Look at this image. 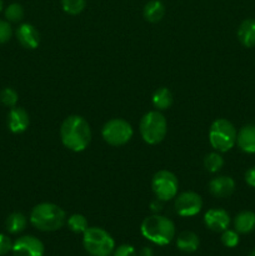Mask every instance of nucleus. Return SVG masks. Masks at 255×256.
Returning <instances> with one entry per match:
<instances>
[{
	"mask_svg": "<svg viewBox=\"0 0 255 256\" xmlns=\"http://www.w3.org/2000/svg\"><path fill=\"white\" fill-rule=\"evenodd\" d=\"M60 139L62 145L72 152H82L92 142L89 122L80 115H70L60 126Z\"/></svg>",
	"mask_w": 255,
	"mask_h": 256,
	"instance_id": "nucleus-1",
	"label": "nucleus"
},
{
	"mask_svg": "<svg viewBox=\"0 0 255 256\" xmlns=\"http://www.w3.org/2000/svg\"><path fill=\"white\" fill-rule=\"evenodd\" d=\"M30 222L40 232H56L66 222V214L62 208L52 202H42L32 208Z\"/></svg>",
	"mask_w": 255,
	"mask_h": 256,
	"instance_id": "nucleus-2",
	"label": "nucleus"
},
{
	"mask_svg": "<svg viewBox=\"0 0 255 256\" xmlns=\"http://www.w3.org/2000/svg\"><path fill=\"white\" fill-rule=\"evenodd\" d=\"M140 232L145 239L160 246H164L174 240L175 225L169 218L154 214L142 220Z\"/></svg>",
	"mask_w": 255,
	"mask_h": 256,
	"instance_id": "nucleus-3",
	"label": "nucleus"
},
{
	"mask_svg": "<svg viewBox=\"0 0 255 256\" xmlns=\"http://www.w3.org/2000/svg\"><path fill=\"white\" fill-rule=\"evenodd\" d=\"M140 135L149 145H156L164 140L168 132V122L159 110L148 112L140 120Z\"/></svg>",
	"mask_w": 255,
	"mask_h": 256,
	"instance_id": "nucleus-4",
	"label": "nucleus"
},
{
	"mask_svg": "<svg viewBox=\"0 0 255 256\" xmlns=\"http://www.w3.org/2000/svg\"><path fill=\"white\" fill-rule=\"evenodd\" d=\"M82 245L92 256H110L115 249L112 235L102 228H88L82 234Z\"/></svg>",
	"mask_w": 255,
	"mask_h": 256,
	"instance_id": "nucleus-5",
	"label": "nucleus"
},
{
	"mask_svg": "<svg viewBox=\"0 0 255 256\" xmlns=\"http://www.w3.org/2000/svg\"><path fill=\"white\" fill-rule=\"evenodd\" d=\"M238 132L232 122L226 119H216L209 130L210 145L220 152H229L236 144Z\"/></svg>",
	"mask_w": 255,
	"mask_h": 256,
	"instance_id": "nucleus-6",
	"label": "nucleus"
},
{
	"mask_svg": "<svg viewBox=\"0 0 255 256\" xmlns=\"http://www.w3.org/2000/svg\"><path fill=\"white\" fill-rule=\"evenodd\" d=\"M134 130L126 120L115 118L105 122L102 129V139L112 146H122L130 142Z\"/></svg>",
	"mask_w": 255,
	"mask_h": 256,
	"instance_id": "nucleus-7",
	"label": "nucleus"
},
{
	"mask_svg": "<svg viewBox=\"0 0 255 256\" xmlns=\"http://www.w3.org/2000/svg\"><path fill=\"white\" fill-rule=\"evenodd\" d=\"M152 188L156 199L162 202H169L175 199L179 189V182L175 174L168 170H160L155 172L152 180Z\"/></svg>",
	"mask_w": 255,
	"mask_h": 256,
	"instance_id": "nucleus-8",
	"label": "nucleus"
},
{
	"mask_svg": "<svg viewBox=\"0 0 255 256\" xmlns=\"http://www.w3.org/2000/svg\"><path fill=\"white\" fill-rule=\"evenodd\" d=\"M175 212L182 218H190L199 214L202 208V199L194 192H185L175 196Z\"/></svg>",
	"mask_w": 255,
	"mask_h": 256,
	"instance_id": "nucleus-9",
	"label": "nucleus"
},
{
	"mask_svg": "<svg viewBox=\"0 0 255 256\" xmlns=\"http://www.w3.org/2000/svg\"><path fill=\"white\" fill-rule=\"evenodd\" d=\"M14 256H42L45 248L42 240L32 235H24L18 238L12 244Z\"/></svg>",
	"mask_w": 255,
	"mask_h": 256,
	"instance_id": "nucleus-10",
	"label": "nucleus"
},
{
	"mask_svg": "<svg viewBox=\"0 0 255 256\" xmlns=\"http://www.w3.org/2000/svg\"><path fill=\"white\" fill-rule=\"evenodd\" d=\"M204 222L206 228L212 232H222L226 230L230 225V215L224 209H210L205 212Z\"/></svg>",
	"mask_w": 255,
	"mask_h": 256,
	"instance_id": "nucleus-11",
	"label": "nucleus"
},
{
	"mask_svg": "<svg viewBox=\"0 0 255 256\" xmlns=\"http://www.w3.org/2000/svg\"><path fill=\"white\" fill-rule=\"evenodd\" d=\"M15 35H16L18 42L25 49H35L40 42L39 32L34 25L29 24V22L20 24L15 32Z\"/></svg>",
	"mask_w": 255,
	"mask_h": 256,
	"instance_id": "nucleus-12",
	"label": "nucleus"
},
{
	"mask_svg": "<svg viewBox=\"0 0 255 256\" xmlns=\"http://www.w3.org/2000/svg\"><path fill=\"white\" fill-rule=\"evenodd\" d=\"M30 124L29 114L22 108L14 106L8 114V128L14 134H20L28 129Z\"/></svg>",
	"mask_w": 255,
	"mask_h": 256,
	"instance_id": "nucleus-13",
	"label": "nucleus"
},
{
	"mask_svg": "<svg viewBox=\"0 0 255 256\" xmlns=\"http://www.w3.org/2000/svg\"><path fill=\"white\" fill-rule=\"evenodd\" d=\"M235 190V182L232 178L222 175V176L214 178L209 182V192L216 198H229Z\"/></svg>",
	"mask_w": 255,
	"mask_h": 256,
	"instance_id": "nucleus-14",
	"label": "nucleus"
},
{
	"mask_svg": "<svg viewBox=\"0 0 255 256\" xmlns=\"http://www.w3.org/2000/svg\"><path fill=\"white\" fill-rule=\"evenodd\" d=\"M236 144L244 152H255V124H248L239 130Z\"/></svg>",
	"mask_w": 255,
	"mask_h": 256,
	"instance_id": "nucleus-15",
	"label": "nucleus"
},
{
	"mask_svg": "<svg viewBox=\"0 0 255 256\" xmlns=\"http://www.w3.org/2000/svg\"><path fill=\"white\" fill-rule=\"evenodd\" d=\"M200 245L199 236L194 232H182L176 238V248L182 252H196Z\"/></svg>",
	"mask_w": 255,
	"mask_h": 256,
	"instance_id": "nucleus-16",
	"label": "nucleus"
},
{
	"mask_svg": "<svg viewBox=\"0 0 255 256\" xmlns=\"http://www.w3.org/2000/svg\"><path fill=\"white\" fill-rule=\"evenodd\" d=\"M238 38L245 48L255 46V19H246L240 24Z\"/></svg>",
	"mask_w": 255,
	"mask_h": 256,
	"instance_id": "nucleus-17",
	"label": "nucleus"
},
{
	"mask_svg": "<svg viewBox=\"0 0 255 256\" xmlns=\"http://www.w3.org/2000/svg\"><path fill=\"white\" fill-rule=\"evenodd\" d=\"M234 229L239 234H249L255 229V212H242L235 216Z\"/></svg>",
	"mask_w": 255,
	"mask_h": 256,
	"instance_id": "nucleus-18",
	"label": "nucleus"
},
{
	"mask_svg": "<svg viewBox=\"0 0 255 256\" xmlns=\"http://www.w3.org/2000/svg\"><path fill=\"white\" fill-rule=\"evenodd\" d=\"M145 20L150 22H158L164 18L165 15V6L160 0H150L146 2L142 10Z\"/></svg>",
	"mask_w": 255,
	"mask_h": 256,
	"instance_id": "nucleus-19",
	"label": "nucleus"
},
{
	"mask_svg": "<svg viewBox=\"0 0 255 256\" xmlns=\"http://www.w3.org/2000/svg\"><path fill=\"white\" fill-rule=\"evenodd\" d=\"M152 105L156 110H166L172 105V94L168 88H159L154 92L152 98Z\"/></svg>",
	"mask_w": 255,
	"mask_h": 256,
	"instance_id": "nucleus-20",
	"label": "nucleus"
},
{
	"mask_svg": "<svg viewBox=\"0 0 255 256\" xmlns=\"http://www.w3.org/2000/svg\"><path fill=\"white\" fill-rule=\"evenodd\" d=\"M28 219L22 212H15L8 216L6 222H5V226L6 230L10 234H20L22 232H24L25 228H26Z\"/></svg>",
	"mask_w": 255,
	"mask_h": 256,
	"instance_id": "nucleus-21",
	"label": "nucleus"
},
{
	"mask_svg": "<svg viewBox=\"0 0 255 256\" xmlns=\"http://www.w3.org/2000/svg\"><path fill=\"white\" fill-rule=\"evenodd\" d=\"M66 224L69 226V229L72 232H76V234H84L85 230L89 228L88 225V220L84 215L82 214H72L68 218Z\"/></svg>",
	"mask_w": 255,
	"mask_h": 256,
	"instance_id": "nucleus-22",
	"label": "nucleus"
},
{
	"mask_svg": "<svg viewBox=\"0 0 255 256\" xmlns=\"http://www.w3.org/2000/svg\"><path fill=\"white\" fill-rule=\"evenodd\" d=\"M5 19L9 22H20L24 18V8L19 2H12L5 8Z\"/></svg>",
	"mask_w": 255,
	"mask_h": 256,
	"instance_id": "nucleus-23",
	"label": "nucleus"
},
{
	"mask_svg": "<svg viewBox=\"0 0 255 256\" xmlns=\"http://www.w3.org/2000/svg\"><path fill=\"white\" fill-rule=\"evenodd\" d=\"M224 165V159L219 152H210L205 156L204 166L208 172H218Z\"/></svg>",
	"mask_w": 255,
	"mask_h": 256,
	"instance_id": "nucleus-24",
	"label": "nucleus"
},
{
	"mask_svg": "<svg viewBox=\"0 0 255 256\" xmlns=\"http://www.w3.org/2000/svg\"><path fill=\"white\" fill-rule=\"evenodd\" d=\"M62 6L68 14L78 15L86 6V0H62Z\"/></svg>",
	"mask_w": 255,
	"mask_h": 256,
	"instance_id": "nucleus-25",
	"label": "nucleus"
},
{
	"mask_svg": "<svg viewBox=\"0 0 255 256\" xmlns=\"http://www.w3.org/2000/svg\"><path fill=\"white\" fill-rule=\"evenodd\" d=\"M19 96H18V92H15L12 88H5L4 90H2L0 92V102L8 108H14L16 106V102Z\"/></svg>",
	"mask_w": 255,
	"mask_h": 256,
	"instance_id": "nucleus-26",
	"label": "nucleus"
},
{
	"mask_svg": "<svg viewBox=\"0 0 255 256\" xmlns=\"http://www.w3.org/2000/svg\"><path fill=\"white\" fill-rule=\"evenodd\" d=\"M222 242L224 246L226 248H235L239 244V232H235V230H224L222 232Z\"/></svg>",
	"mask_w": 255,
	"mask_h": 256,
	"instance_id": "nucleus-27",
	"label": "nucleus"
},
{
	"mask_svg": "<svg viewBox=\"0 0 255 256\" xmlns=\"http://www.w3.org/2000/svg\"><path fill=\"white\" fill-rule=\"evenodd\" d=\"M12 28L10 25L9 22L6 20L0 19V44H4L8 42L12 39Z\"/></svg>",
	"mask_w": 255,
	"mask_h": 256,
	"instance_id": "nucleus-28",
	"label": "nucleus"
},
{
	"mask_svg": "<svg viewBox=\"0 0 255 256\" xmlns=\"http://www.w3.org/2000/svg\"><path fill=\"white\" fill-rule=\"evenodd\" d=\"M112 256H136V252H135V249L132 245L122 244L118 246L116 249H114Z\"/></svg>",
	"mask_w": 255,
	"mask_h": 256,
	"instance_id": "nucleus-29",
	"label": "nucleus"
},
{
	"mask_svg": "<svg viewBox=\"0 0 255 256\" xmlns=\"http://www.w3.org/2000/svg\"><path fill=\"white\" fill-rule=\"evenodd\" d=\"M12 244L14 242H12L9 236L4 234H0V256L6 255L8 252H10L12 250Z\"/></svg>",
	"mask_w": 255,
	"mask_h": 256,
	"instance_id": "nucleus-30",
	"label": "nucleus"
},
{
	"mask_svg": "<svg viewBox=\"0 0 255 256\" xmlns=\"http://www.w3.org/2000/svg\"><path fill=\"white\" fill-rule=\"evenodd\" d=\"M245 182H246L249 186L255 188V166L246 170V172H245Z\"/></svg>",
	"mask_w": 255,
	"mask_h": 256,
	"instance_id": "nucleus-31",
	"label": "nucleus"
},
{
	"mask_svg": "<svg viewBox=\"0 0 255 256\" xmlns=\"http://www.w3.org/2000/svg\"><path fill=\"white\" fill-rule=\"evenodd\" d=\"M162 209V200L156 199L154 202H152V210L154 212H160Z\"/></svg>",
	"mask_w": 255,
	"mask_h": 256,
	"instance_id": "nucleus-32",
	"label": "nucleus"
},
{
	"mask_svg": "<svg viewBox=\"0 0 255 256\" xmlns=\"http://www.w3.org/2000/svg\"><path fill=\"white\" fill-rule=\"evenodd\" d=\"M139 256H154V252H152V248L145 246V248H142V252H140Z\"/></svg>",
	"mask_w": 255,
	"mask_h": 256,
	"instance_id": "nucleus-33",
	"label": "nucleus"
},
{
	"mask_svg": "<svg viewBox=\"0 0 255 256\" xmlns=\"http://www.w3.org/2000/svg\"><path fill=\"white\" fill-rule=\"evenodd\" d=\"M2 8H4V2H2V0H0V12H2Z\"/></svg>",
	"mask_w": 255,
	"mask_h": 256,
	"instance_id": "nucleus-34",
	"label": "nucleus"
},
{
	"mask_svg": "<svg viewBox=\"0 0 255 256\" xmlns=\"http://www.w3.org/2000/svg\"><path fill=\"white\" fill-rule=\"evenodd\" d=\"M249 256H255V249H254V250H252V252H250V254H249Z\"/></svg>",
	"mask_w": 255,
	"mask_h": 256,
	"instance_id": "nucleus-35",
	"label": "nucleus"
}]
</instances>
